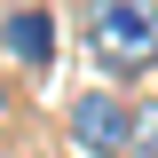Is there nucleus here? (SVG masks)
I'll use <instances>...</instances> for the list:
<instances>
[{
    "instance_id": "1",
    "label": "nucleus",
    "mask_w": 158,
    "mask_h": 158,
    "mask_svg": "<svg viewBox=\"0 0 158 158\" xmlns=\"http://www.w3.org/2000/svg\"><path fill=\"white\" fill-rule=\"evenodd\" d=\"M87 48L118 79L158 71V0H95L87 8Z\"/></svg>"
},
{
    "instance_id": "2",
    "label": "nucleus",
    "mask_w": 158,
    "mask_h": 158,
    "mask_svg": "<svg viewBox=\"0 0 158 158\" xmlns=\"http://www.w3.org/2000/svg\"><path fill=\"white\" fill-rule=\"evenodd\" d=\"M127 118H135V103H118L111 87H87L63 111V142L79 158H127Z\"/></svg>"
},
{
    "instance_id": "3",
    "label": "nucleus",
    "mask_w": 158,
    "mask_h": 158,
    "mask_svg": "<svg viewBox=\"0 0 158 158\" xmlns=\"http://www.w3.org/2000/svg\"><path fill=\"white\" fill-rule=\"evenodd\" d=\"M0 40H8V56L16 63H32V71H48V56H56V16H48V8H8V16H0Z\"/></svg>"
},
{
    "instance_id": "4",
    "label": "nucleus",
    "mask_w": 158,
    "mask_h": 158,
    "mask_svg": "<svg viewBox=\"0 0 158 158\" xmlns=\"http://www.w3.org/2000/svg\"><path fill=\"white\" fill-rule=\"evenodd\" d=\"M127 158H158V95L135 103V118H127Z\"/></svg>"
},
{
    "instance_id": "5",
    "label": "nucleus",
    "mask_w": 158,
    "mask_h": 158,
    "mask_svg": "<svg viewBox=\"0 0 158 158\" xmlns=\"http://www.w3.org/2000/svg\"><path fill=\"white\" fill-rule=\"evenodd\" d=\"M0 127H8V79H0Z\"/></svg>"
},
{
    "instance_id": "6",
    "label": "nucleus",
    "mask_w": 158,
    "mask_h": 158,
    "mask_svg": "<svg viewBox=\"0 0 158 158\" xmlns=\"http://www.w3.org/2000/svg\"><path fill=\"white\" fill-rule=\"evenodd\" d=\"M40 158H48V150H40Z\"/></svg>"
}]
</instances>
